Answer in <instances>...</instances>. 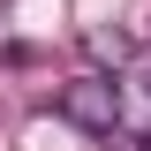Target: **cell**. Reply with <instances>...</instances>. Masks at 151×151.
<instances>
[{
    "mask_svg": "<svg viewBox=\"0 0 151 151\" xmlns=\"http://www.w3.org/2000/svg\"><path fill=\"white\" fill-rule=\"evenodd\" d=\"M144 151H151V136H144Z\"/></svg>",
    "mask_w": 151,
    "mask_h": 151,
    "instance_id": "3957f363",
    "label": "cell"
},
{
    "mask_svg": "<svg viewBox=\"0 0 151 151\" xmlns=\"http://www.w3.org/2000/svg\"><path fill=\"white\" fill-rule=\"evenodd\" d=\"M129 83H144V91H151V45H136V53H129Z\"/></svg>",
    "mask_w": 151,
    "mask_h": 151,
    "instance_id": "7a4b0ae2",
    "label": "cell"
},
{
    "mask_svg": "<svg viewBox=\"0 0 151 151\" xmlns=\"http://www.w3.org/2000/svg\"><path fill=\"white\" fill-rule=\"evenodd\" d=\"M60 121L83 136H113L121 129V83L113 76H68L60 83Z\"/></svg>",
    "mask_w": 151,
    "mask_h": 151,
    "instance_id": "6da1fadb",
    "label": "cell"
}]
</instances>
